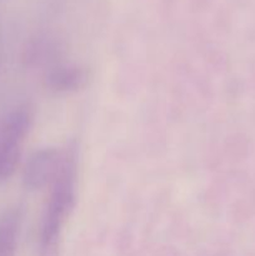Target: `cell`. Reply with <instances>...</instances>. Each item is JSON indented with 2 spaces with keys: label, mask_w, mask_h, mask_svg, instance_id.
I'll return each mask as SVG.
<instances>
[{
  "label": "cell",
  "mask_w": 255,
  "mask_h": 256,
  "mask_svg": "<svg viewBox=\"0 0 255 256\" xmlns=\"http://www.w3.org/2000/svg\"><path fill=\"white\" fill-rule=\"evenodd\" d=\"M76 149L64 152L60 172L52 184L40 225V246L42 254L50 256L56 249L62 229L72 214L76 196Z\"/></svg>",
  "instance_id": "1"
},
{
  "label": "cell",
  "mask_w": 255,
  "mask_h": 256,
  "mask_svg": "<svg viewBox=\"0 0 255 256\" xmlns=\"http://www.w3.org/2000/svg\"><path fill=\"white\" fill-rule=\"evenodd\" d=\"M88 72L78 65H62L48 75V85L59 92H76L85 86Z\"/></svg>",
  "instance_id": "4"
},
{
  "label": "cell",
  "mask_w": 255,
  "mask_h": 256,
  "mask_svg": "<svg viewBox=\"0 0 255 256\" xmlns=\"http://www.w3.org/2000/svg\"><path fill=\"white\" fill-rule=\"evenodd\" d=\"M20 224L22 216L15 209L8 210L0 216V256H14Z\"/></svg>",
  "instance_id": "5"
},
{
  "label": "cell",
  "mask_w": 255,
  "mask_h": 256,
  "mask_svg": "<svg viewBox=\"0 0 255 256\" xmlns=\"http://www.w3.org/2000/svg\"><path fill=\"white\" fill-rule=\"evenodd\" d=\"M32 124V114L28 106L10 112L0 129V180H6L16 170L22 144Z\"/></svg>",
  "instance_id": "2"
},
{
  "label": "cell",
  "mask_w": 255,
  "mask_h": 256,
  "mask_svg": "<svg viewBox=\"0 0 255 256\" xmlns=\"http://www.w3.org/2000/svg\"><path fill=\"white\" fill-rule=\"evenodd\" d=\"M64 152L54 148H44L32 152L24 166L22 182L26 189L40 190L52 185L60 172Z\"/></svg>",
  "instance_id": "3"
}]
</instances>
